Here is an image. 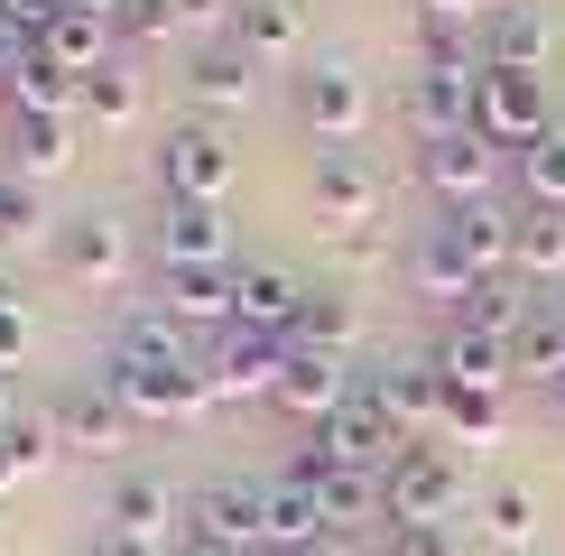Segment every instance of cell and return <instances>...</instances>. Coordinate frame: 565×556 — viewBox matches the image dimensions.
<instances>
[{
  "instance_id": "obj_1",
  "label": "cell",
  "mask_w": 565,
  "mask_h": 556,
  "mask_svg": "<svg viewBox=\"0 0 565 556\" xmlns=\"http://www.w3.org/2000/svg\"><path fill=\"white\" fill-rule=\"evenodd\" d=\"M204 353V343H195ZM195 353H149V343H111L93 381L111 389L130 417H195L204 408V362Z\"/></svg>"
},
{
  "instance_id": "obj_2",
  "label": "cell",
  "mask_w": 565,
  "mask_h": 556,
  "mask_svg": "<svg viewBox=\"0 0 565 556\" xmlns=\"http://www.w3.org/2000/svg\"><path fill=\"white\" fill-rule=\"evenodd\" d=\"M185 528L242 547V556H278L269 547V473H214V482H195V492H185Z\"/></svg>"
},
{
  "instance_id": "obj_3",
  "label": "cell",
  "mask_w": 565,
  "mask_h": 556,
  "mask_svg": "<svg viewBox=\"0 0 565 556\" xmlns=\"http://www.w3.org/2000/svg\"><path fill=\"white\" fill-rule=\"evenodd\" d=\"M232 177H242V158L214 121H168V139H158V195L168 204H223Z\"/></svg>"
},
{
  "instance_id": "obj_4",
  "label": "cell",
  "mask_w": 565,
  "mask_h": 556,
  "mask_svg": "<svg viewBox=\"0 0 565 556\" xmlns=\"http://www.w3.org/2000/svg\"><path fill=\"white\" fill-rule=\"evenodd\" d=\"M46 436H56V455H75V463H121L130 436H139V417L111 399L103 381H75V389L46 399Z\"/></svg>"
},
{
  "instance_id": "obj_5",
  "label": "cell",
  "mask_w": 565,
  "mask_h": 556,
  "mask_svg": "<svg viewBox=\"0 0 565 556\" xmlns=\"http://www.w3.org/2000/svg\"><path fill=\"white\" fill-rule=\"evenodd\" d=\"M297 121L316 130V139H334V149H362V130H371V75L352 56H306Z\"/></svg>"
},
{
  "instance_id": "obj_6",
  "label": "cell",
  "mask_w": 565,
  "mask_h": 556,
  "mask_svg": "<svg viewBox=\"0 0 565 556\" xmlns=\"http://www.w3.org/2000/svg\"><path fill=\"white\" fill-rule=\"evenodd\" d=\"M204 408L214 399H278V371H288V343L260 334V324H223L204 334Z\"/></svg>"
},
{
  "instance_id": "obj_7",
  "label": "cell",
  "mask_w": 565,
  "mask_h": 556,
  "mask_svg": "<svg viewBox=\"0 0 565 556\" xmlns=\"http://www.w3.org/2000/svg\"><path fill=\"white\" fill-rule=\"evenodd\" d=\"M473 130L491 139V149H529V139H547L556 130L547 84H537L529 65H482V75H473Z\"/></svg>"
},
{
  "instance_id": "obj_8",
  "label": "cell",
  "mask_w": 565,
  "mask_h": 556,
  "mask_svg": "<svg viewBox=\"0 0 565 556\" xmlns=\"http://www.w3.org/2000/svg\"><path fill=\"white\" fill-rule=\"evenodd\" d=\"M473 75H482V56H417V75H408V130H417V149L473 130Z\"/></svg>"
},
{
  "instance_id": "obj_9",
  "label": "cell",
  "mask_w": 565,
  "mask_h": 556,
  "mask_svg": "<svg viewBox=\"0 0 565 556\" xmlns=\"http://www.w3.org/2000/svg\"><path fill=\"white\" fill-rule=\"evenodd\" d=\"M352 389H362L352 353H324V343H288V371H278V408H288L297 427H324L334 408H352Z\"/></svg>"
},
{
  "instance_id": "obj_10",
  "label": "cell",
  "mask_w": 565,
  "mask_h": 556,
  "mask_svg": "<svg viewBox=\"0 0 565 556\" xmlns=\"http://www.w3.org/2000/svg\"><path fill=\"white\" fill-rule=\"evenodd\" d=\"M417 177H427L436 214H455V204H491V185H501V149H491L482 130L427 139V149H417Z\"/></svg>"
},
{
  "instance_id": "obj_11",
  "label": "cell",
  "mask_w": 565,
  "mask_h": 556,
  "mask_svg": "<svg viewBox=\"0 0 565 556\" xmlns=\"http://www.w3.org/2000/svg\"><path fill=\"white\" fill-rule=\"evenodd\" d=\"M381 195H390V177H381V158L371 149H334V139H316V223H371L381 214Z\"/></svg>"
},
{
  "instance_id": "obj_12",
  "label": "cell",
  "mask_w": 565,
  "mask_h": 556,
  "mask_svg": "<svg viewBox=\"0 0 565 556\" xmlns=\"http://www.w3.org/2000/svg\"><path fill=\"white\" fill-rule=\"evenodd\" d=\"M390 520H455V501H463V473H455V455L445 446H398V463H390Z\"/></svg>"
},
{
  "instance_id": "obj_13",
  "label": "cell",
  "mask_w": 565,
  "mask_h": 556,
  "mask_svg": "<svg viewBox=\"0 0 565 556\" xmlns=\"http://www.w3.org/2000/svg\"><path fill=\"white\" fill-rule=\"evenodd\" d=\"M232 297H242V260H232V269H168V260H158V297H149V307L168 324H185V334H223Z\"/></svg>"
},
{
  "instance_id": "obj_14",
  "label": "cell",
  "mask_w": 565,
  "mask_h": 556,
  "mask_svg": "<svg viewBox=\"0 0 565 556\" xmlns=\"http://www.w3.org/2000/svg\"><path fill=\"white\" fill-rule=\"evenodd\" d=\"M250 93H260V65H250L232 38H204L195 65H185V103H195V121H232V111H250Z\"/></svg>"
},
{
  "instance_id": "obj_15",
  "label": "cell",
  "mask_w": 565,
  "mask_h": 556,
  "mask_svg": "<svg viewBox=\"0 0 565 556\" xmlns=\"http://www.w3.org/2000/svg\"><path fill=\"white\" fill-rule=\"evenodd\" d=\"M306 297H316V288H306L297 269H278V260H242V297H232V324H260V334L297 343Z\"/></svg>"
},
{
  "instance_id": "obj_16",
  "label": "cell",
  "mask_w": 565,
  "mask_h": 556,
  "mask_svg": "<svg viewBox=\"0 0 565 556\" xmlns=\"http://www.w3.org/2000/svg\"><path fill=\"white\" fill-rule=\"evenodd\" d=\"M158 260H168V269H232L223 204H168V195H158Z\"/></svg>"
},
{
  "instance_id": "obj_17",
  "label": "cell",
  "mask_w": 565,
  "mask_h": 556,
  "mask_svg": "<svg viewBox=\"0 0 565 556\" xmlns=\"http://www.w3.org/2000/svg\"><path fill=\"white\" fill-rule=\"evenodd\" d=\"M427 371H436L445 389H482V399H501L520 362H510V343H501V334H473V324H445V334H436V353H427Z\"/></svg>"
},
{
  "instance_id": "obj_18",
  "label": "cell",
  "mask_w": 565,
  "mask_h": 556,
  "mask_svg": "<svg viewBox=\"0 0 565 556\" xmlns=\"http://www.w3.org/2000/svg\"><path fill=\"white\" fill-rule=\"evenodd\" d=\"M56 269L111 288V278L130 269V223H121V214H65V223H56Z\"/></svg>"
},
{
  "instance_id": "obj_19",
  "label": "cell",
  "mask_w": 565,
  "mask_h": 556,
  "mask_svg": "<svg viewBox=\"0 0 565 556\" xmlns=\"http://www.w3.org/2000/svg\"><path fill=\"white\" fill-rule=\"evenodd\" d=\"M362 389L390 408V427L398 436H427V427H445V381L427 362H390V371H362Z\"/></svg>"
},
{
  "instance_id": "obj_20",
  "label": "cell",
  "mask_w": 565,
  "mask_h": 556,
  "mask_svg": "<svg viewBox=\"0 0 565 556\" xmlns=\"http://www.w3.org/2000/svg\"><path fill=\"white\" fill-rule=\"evenodd\" d=\"M75 139L84 121L75 111H10V177H56V168H75Z\"/></svg>"
},
{
  "instance_id": "obj_21",
  "label": "cell",
  "mask_w": 565,
  "mask_h": 556,
  "mask_svg": "<svg viewBox=\"0 0 565 556\" xmlns=\"http://www.w3.org/2000/svg\"><path fill=\"white\" fill-rule=\"evenodd\" d=\"M232 46H242L250 65H297L306 56V0H242Z\"/></svg>"
},
{
  "instance_id": "obj_22",
  "label": "cell",
  "mask_w": 565,
  "mask_h": 556,
  "mask_svg": "<svg viewBox=\"0 0 565 556\" xmlns=\"http://www.w3.org/2000/svg\"><path fill=\"white\" fill-rule=\"evenodd\" d=\"M185 510V492L168 473H121L111 482V501H103V528H130V538H168V520Z\"/></svg>"
},
{
  "instance_id": "obj_23",
  "label": "cell",
  "mask_w": 565,
  "mask_h": 556,
  "mask_svg": "<svg viewBox=\"0 0 565 556\" xmlns=\"http://www.w3.org/2000/svg\"><path fill=\"white\" fill-rule=\"evenodd\" d=\"M408 278H417V288H427V297H445V307H463V297L482 288L473 250H463V242H455V232H445V223H427V232H417V250H408Z\"/></svg>"
},
{
  "instance_id": "obj_24",
  "label": "cell",
  "mask_w": 565,
  "mask_h": 556,
  "mask_svg": "<svg viewBox=\"0 0 565 556\" xmlns=\"http://www.w3.org/2000/svg\"><path fill=\"white\" fill-rule=\"evenodd\" d=\"M547 46H556V29H547V10H529V0H501L491 10V29H482V65H547Z\"/></svg>"
},
{
  "instance_id": "obj_25",
  "label": "cell",
  "mask_w": 565,
  "mask_h": 556,
  "mask_svg": "<svg viewBox=\"0 0 565 556\" xmlns=\"http://www.w3.org/2000/svg\"><path fill=\"white\" fill-rule=\"evenodd\" d=\"M529 316H537V288H529V278H482V288L455 307V324H473V334H501V343H520V334H529Z\"/></svg>"
},
{
  "instance_id": "obj_26",
  "label": "cell",
  "mask_w": 565,
  "mask_h": 556,
  "mask_svg": "<svg viewBox=\"0 0 565 556\" xmlns=\"http://www.w3.org/2000/svg\"><path fill=\"white\" fill-rule=\"evenodd\" d=\"M316 538H334V528H324V501L306 492V482L269 473V547H278V556H306Z\"/></svg>"
},
{
  "instance_id": "obj_27",
  "label": "cell",
  "mask_w": 565,
  "mask_h": 556,
  "mask_svg": "<svg viewBox=\"0 0 565 556\" xmlns=\"http://www.w3.org/2000/svg\"><path fill=\"white\" fill-rule=\"evenodd\" d=\"M529 278V288H565V214L556 204H520V260H510Z\"/></svg>"
},
{
  "instance_id": "obj_28",
  "label": "cell",
  "mask_w": 565,
  "mask_h": 556,
  "mask_svg": "<svg viewBox=\"0 0 565 556\" xmlns=\"http://www.w3.org/2000/svg\"><path fill=\"white\" fill-rule=\"evenodd\" d=\"M0 93H10V111H75V121H84V75H65L46 46H38V56L19 65V75L0 84Z\"/></svg>"
},
{
  "instance_id": "obj_29",
  "label": "cell",
  "mask_w": 565,
  "mask_h": 556,
  "mask_svg": "<svg viewBox=\"0 0 565 556\" xmlns=\"http://www.w3.org/2000/svg\"><path fill=\"white\" fill-rule=\"evenodd\" d=\"M111 38H121L111 19H93V10H65V19H56V29H46L38 46L65 65V75H103V65H111Z\"/></svg>"
},
{
  "instance_id": "obj_30",
  "label": "cell",
  "mask_w": 565,
  "mask_h": 556,
  "mask_svg": "<svg viewBox=\"0 0 565 556\" xmlns=\"http://www.w3.org/2000/svg\"><path fill=\"white\" fill-rule=\"evenodd\" d=\"M139 103H149V84H139V65H130V56H111L103 75H84V121H93V130L139 121Z\"/></svg>"
},
{
  "instance_id": "obj_31",
  "label": "cell",
  "mask_w": 565,
  "mask_h": 556,
  "mask_svg": "<svg viewBox=\"0 0 565 556\" xmlns=\"http://www.w3.org/2000/svg\"><path fill=\"white\" fill-rule=\"evenodd\" d=\"M482 528H491V547H537V492L529 482H491L482 492Z\"/></svg>"
},
{
  "instance_id": "obj_32",
  "label": "cell",
  "mask_w": 565,
  "mask_h": 556,
  "mask_svg": "<svg viewBox=\"0 0 565 556\" xmlns=\"http://www.w3.org/2000/svg\"><path fill=\"white\" fill-rule=\"evenodd\" d=\"M352 334H362V307H352L343 288H316V297H306V324H297V343H324V353H352Z\"/></svg>"
},
{
  "instance_id": "obj_33",
  "label": "cell",
  "mask_w": 565,
  "mask_h": 556,
  "mask_svg": "<svg viewBox=\"0 0 565 556\" xmlns=\"http://www.w3.org/2000/svg\"><path fill=\"white\" fill-rule=\"evenodd\" d=\"M520 204H556L565 214V130H547V139L520 149Z\"/></svg>"
},
{
  "instance_id": "obj_34",
  "label": "cell",
  "mask_w": 565,
  "mask_h": 556,
  "mask_svg": "<svg viewBox=\"0 0 565 556\" xmlns=\"http://www.w3.org/2000/svg\"><path fill=\"white\" fill-rule=\"evenodd\" d=\"M510 362H520V371H529V381H547V389L565 381V334H556V316H547V307H537V316H529V334H520V343H510Z\"/></svg>"
},
{
  "instance_id": "obj_35",
  "label": "cell",
  "mask_w": 565,
  "mask_h": 556,
  "mask_svg": "<svg viewBox=\"0 0 565 556\" xmlns=\"http://www.w3.org/2000/svg\"><path fill=\"white\" fill-rule=\"evenodd\" d=\"M38 232H56V223H46V204H38V185L0 168V242H38Z\"/></svg>"
},
{
  "instance_id": "obj_36",
  "label": "cell",
  "mask_w": 565,
  "mask_h": 556,
  "mask_svg": "<svg viewBox=\"0 0 565 556\" xmlns=\"http://www.w3.org/2000/svg\"><path fill=\"white\" fill-rule=\"evenodd\" d=\"M445 427L473 436V446H491V436H501V399H482V389H445Z\"/></svg>"
},
{
  "instance_id": "obj_37",
  "label": "cell",
  "mask_w": 565,
  "mask_h": 556,
  "mask_svg": "<svg viewBox=\"0 0 565 556\" xmlns=\"http://www.w3.org/2000/svg\"><path fill=\"white\" fill-rule=\"evenodd\" d=\"M381 556H455V528H445V520H390V547Z\"/></svg>"
},
{
  "instance_id": "obj_38",
  "label": "cell",
  "mask_w": 565,
  "mask_h": 556,
  "mask_svg": "<svg viewBox=\"0 0 565 556\" xmlns=\"http://www.w3.org/2000/svg\"><path fill=\"white\" fill-rule=\"evenodd\" d=\"M168 29H185L177 0H121V38H168Z\"/></svg>"
},
{
  "instance_id": "obj_39",
  "label": "cell",
  "mask_w": 565,
  "mask_h": 556,
  "mask_svg": "<svg viewBox=\"0 0 565 556\" xmlns=\"http://www.w3.org/2000/svg\"><path fill=\"white\" fill-rule=\"evenodd\" d=\"M93 556H177V538H130V528H93Z\"/></svg>"
},
{
  "instance_id": "obj_40",
  "label": "cell",
  "mask_w": 565,
  "mask_h": 556,
  "mask_svg": "<svg viewBox=\"0 0 565 556\" xmlns=\"http://www.w3.org/2000/svg\"><path fill=\"white\" fill-rule=\"evenodd\" d=\"M0 19H10V29H29V38H46L65 19V0H0Z\"/></svg>"
},
{
  "instance_id": "obj_41",
  "label": "cell",
  "mask_w": 565,
  "mask_h": 556,
  "mask_svg": "<svg viewBox=\"0 0 565 556\" xmlns=\"http://www.w3.org/2000/svg\"><path fill=\"white\" fill-rule=\"evenodd\" d=\"M185 10V29H214V38H232V19H242V0H177Z\"/></svg>"
},
{
  "instance_id": "obj_42",
  "label": "cell",
  "mask_w": 565,
  "mask_h": 556,
  "mask_svg": "<svg viewBox=\"0 0 565 556\" xmlns=\"http://www.w3.org/2000/svg\"><path fill=\"white\" fill-rule=\"evenodd\" d=\"M19 353H29V307H0V371H19Z\"/></svg>"
},
{
  "instance_id": "obj_43",
  "label": "cell",
  "mask_w": 565,
  "mask_h": 556,
  "mask_svg": "<svg viewBox=\"0 0 565 556\" xmlns=\"http://www.w3.org/2000/svg\"><path fill=\"white\" fill-rule=\"evenodd\" d=\"M29 56H38V38H29V29H10V19H0V84H10L19 65H29Z\"/></svg>"
},
{
  "instance_id": "obj_44",
  "label": "cell",
  "mask_w": 565,
  "mask_h": 556,
  "mask_svg": "<svg viewBox=\"0 0 565 556\" xmlns=\"http://www.w3.org/2000/svg\"><path fill=\"white\" fill-rule=\"evenodd\" d=\"M177 556H242V547H223V538H195V528H177Z\"/></svg>"
},
{
  "instance_id": "obj_45",
  "label": "cell",
  "mask_w": 565,
  "mask_h": 556,
  "mask_svg": "<svg viewBox=\"0 0 565 556\" xmlns=\"http://www.w3.org/2000/svg\"><path fill=\"white\" fill-rule=\"evenodd\" d=\"M19 417H29V408H19V381H10V371H0V436H10Z\"/></svg>"
},
{
  "instance_id": "obj_46",
  "label": "cell",
  "mask_w": 565,
  "mask_h": 556,
  "mask_svg": "<svg viewBox=\"0 0 565 556\" xmlns=\"http://www.w3.org/2000/svg\"><path fill=\"white\" fill-rule=\"evenodd\" d=\"M537 307H547V316H556V334H565V288H537Z\"/></svg>"
},
{
  "instance_id": "obj_47",
  "label": "cell",
  "mask_w": 565,
  "mask_h": 556,
  "mask_svg": "<svg viewBox=\"0 0 565 556\" xmlns=\"http://www.w3.org/2000/svg\"><path fill=\"white\" fill-rule=\"evenodd\" d=\"M306 556H362V547H352V538H316V547H306Z\"/></svg>"
},
{
  "instance_id": "obj_48",
  "label": "cell",
  "mask_w": 565,
  "mask_h": 556,
  "mask_svg": "<svg viewBox=\"0 0 565 556\" xmlns=\"http://www.w3.org/2000/svg\"><path fill=\"white\" fill-rule=\"evenodd\" d=\"M0 307H19V288H10V269H0Z\"/></svg>"
},
{
  "instance_id": "obj_49",
  "label": "cell",
  "mask_w": 565,
  "mask_h": 556,
  "mask_svg": "<svg viewBox=\"0 0 565 556\" xmlns=\"http://www.w3.org/2000/svg\"><path fill=\"white\" fill-rule=\"evenodd\" d=\"M547 399H556V408H565V381H556V389H547Z\"/></svg>"
},
{
  "instance_id": "obj_50",
  "label": "cell",
  "mask_w": 565,
  "mask_h": 556,
  "mask_svg": "<svg viewBox=\"0 0 565 556\" xmlns=\"http://www.w3.org/2000/svg\"><path fill=\"white\" fill-rule=\"evenodd\" d=\"M556 130H565V121H556Z\"/></svg>"
}]
</instances>
